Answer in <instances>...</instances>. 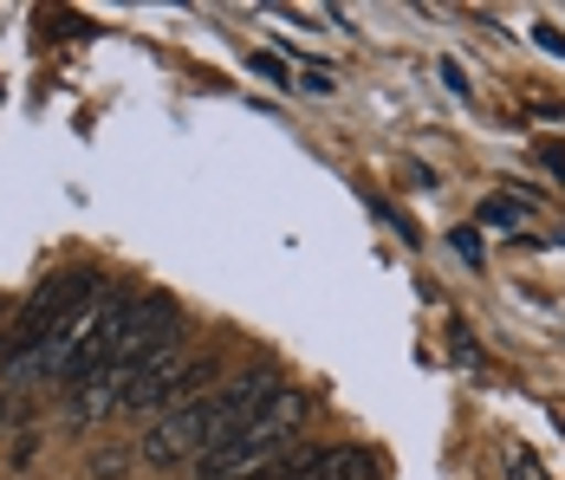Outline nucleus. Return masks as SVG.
Returning a JSON list of instances; mask_svg holds the SVG:
<instances>
[{
  "mask_svg": "<svg viewBox=\"0 0 565 480\" xmlns=\"http://www.w3.org/2000/svg\"><path fill=\"white\" fill-rule=\"evenodd\" d=\"M254 72H260L267 85H292V78H286V58H280V53H254Z\"/></svg>",
  "mask_w": 565,
  "mask_h": 480,
  "instance_id": "obj_10",
  "label": "nucleus"
},
{
  "mask_svg": "<svg viewBox=\"0 0 565 480\" xmlns=\"http://www.w3.org/2000/svg\"><path fill=\"white\" fill-rule=\"evenodd\" d=\"M299 85H306V92H319V98H326V92H332V72H326V65H306V78H299Z\"/></svg>",
  "mask_w": 565,
  "mask_h": 480,
  "instance_id": "obj_14",
  "label": "nucleus"
},
{
  "mask_svg": "<svg viewBox=\"0 0 565 480\" xmlns=\"http://www.w3.org/2000/svg\"><path fill=\"white\" fill-rule=\"evenodd\" d=\"M274 474L280 480H377V461L364 448H312V455H292Z\"/></svg>",
  "mask_w": 565,
  "mask_h": 480,
  "instance_id": "obj_5",
  "label": "nucleus"
},
{
  "mask_svg": "<svg viewBox=\"0 0 565 480\" xmlns=\"http://www.w3.org/2000/svg\"><path fill=\"white\" fill-rule=\"evenodd\" d=\"M209 383H215V358H189L170 383H157V390H150L143 403H130V409H137V416H150V409H163V416H170V409L202 403V390H209Z\"/></svg>",
  "mask_w": 565,
  "mask_h": 480,
  "instance_id": "obj_7",
  "label": "nucleus"
},
{
  "mask_svg": "<svg viewBox=\"0 0 565 480\" xmlns=\"http://www.w3.org/2000/svg\"><path fill=\"white\" fill-rule=\"evenodd\" d=\"M449 247L461 254V260H468V267H481V260H488V254H481V234H475V227H455Z\"/></svg>",
  "mask_w": 565,
  "mask_h": 480,
  "instance_id": "obj_9",
  "label": "nucleus"
},
{
  "mask_svg": "<svg viewBox=\"0 0 565 480\" xmlns=\"http://www.w3.org/2000/svg\"><path fill=\"white\" fill-rule=\"evenodd\" d=\"M306 409H312V396H306V390H274V403L241 428L222 455H209V461H202V480H260V468H274V461L286 455V441L299 435Z\"/></svg>",
  "mask_w": 565,
  "mask_h": 480,
  "instance_id": "obj_1",
  "label": "nucleus"
},
{
  "mask_svg": "<svg viewBox=\"0 0 565 480\" xmlns=\"http://www.w3.org/2000/svg\"><path fill=\"white\" fill-rule=\"evenodd\" d=\"M508 474H513V480H546V468H540L526 448H513V455H508Z\"/></svg>",
  "mask_w": 565,
  "mask_h": 480,
  "instance_id": "obj_11",
  "label": "nucleus"
},
{
  "mask_svg": "<svg viewBox=\"0 0 565 480\" xmlns=\"http://www.w3.org/2000/svg\"><path fill=\"white\" fill-rule=\"evenodd\" d=\"M124 390H130V371L105 364V371H92L85 383H72V403H65V416H72L78 428L105 423L111 409H124Z\"/></svg>",
  "mask_w": 565,
  "mask_h": 480,
  "instance_id": "obj_6",
  "label": "nucleus"
},
{
  "mask_svg": "<svg viewBox=\"0 0 565 480\" xmlns=\"http://www.w3.org/2000/svg\"><path fill=\"white\" fill-rule=\"evenodd\" d=\"M533 40H540L553 58H565V33H559V26H533Z\"/></svg>",
  "mask_w": 565,
  "mask_h": 480,
  "instance_id": "obj_13",
  "label": "nucleus"
},
{
  "mask_svg": "<svg viewBox=\"0 0 565 480\" xmlns=\"http://www.w3.org/2000/svg\"><path fill=\"white\" fill-rule=\"evenodd\" d=\"M526 209H533V202H508V195H494V202H481V221H488V227H520Z\"/></svg>",
  "mask_w": 565,
  "mask_h": 480,
  "instance_id": "obj_8",
  "label": "nucleus"
},
{
  "mask_svg": "<svg viewBox=\"0 0 565 480\" xmlns=\"http://www.w3.org/2000/svg\"><path fill=\"white\" fill-rule=\"evenodd\" d=\"M150 468H175V461H202L209 455V396L202 403H189V409H170V416H157V428L143 435V448H137Z\"/></svg>",
  "mask_w": 565,
  "mask_h": 480,
  "instance_id": "obj_4",
  "label": "nucleus"
},
{
  "mask_svg": "<svg viewBox=\"0 0 565 480\" xmlns=\"http://www.w3.org/2000/svg\"><path fill=\"white\" fill-rule=\"evenodd\" d=\"M98 286H105L98 267H72V273H53L46 286H33V299H26V306L13 312V324L0 331V364H7V358L40 351L58 324L78 312V306H92V299H98Z\"/></svg>",
  "mask_w": 565,
  "mask_h": 480,
  "instance_id": "obj_2",
  "label": "nucleus"
},
{
  "mask_svg": "<svg viewBox=\"0 0 565 480\" xmlns=\"http://www.w3.org/2000/svg\"><path fill=\"white\" fill-rule=\"evenodd\" d=\"M443 78H449L455 98H468V72H461V58H443Z\"/></svg>",
  "mask_w": 565,
  "mask_h": 480,
  "instance_id": "obj_12",
  "label": "nucleus"
},
{
  "mask_svg": "<svg viewBox=\"0 0 565 480\" xmlns=\"http://www.w3.org/2000/svg\"><path fill=\"white\" fill-rule=\"evenodd\" d=\"M175 344H182V312H175V299H163V292H137L130 319H124V331H117L111 364L117 371H137L143 358L175 351Z\"/></svg>",
  "mask_w": 565,
  "mask_h": 480,
  "instance_id": "obj_3",
  "label": "nucleus"
}]
</instances>
